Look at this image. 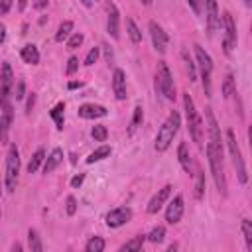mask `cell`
Here are the masks:
<instances>
[{
    "mask_svg": "<svg viewBox=\"0 0 252 252\" xmlns=\"http://www.w3.org/2000/svg\"><path fill=\"white\" fill-rule=\"evenodd\" d=\"M179 126H181V116H179L177 110H171L169 116L165 118V122L159 126L158 134H156V144H154L156 152H165L171 146L175 134L179 132Z\"/></svg>",
    "mask_w": 252,
    "mask_h": 252,
    "instance_id": "cell-1",
    "label": "cell"
},
{
    "mask_svg": "<svg viewBox=\"0 0 252 252\" xmlns=\"http://www.w3.org/2000/svg\"><path fill=\"white\" fill-rule=\"evenodd\" d=\"M207 159H209V167L215 179V185L219 189L220 195H226V177H224V165H222V148L215 146V144H207Z\"/></svg>",
    "mask_w": 252,
    "mask_h": 252,
    "instance_id": "cell-2",
    "label": "cell"
},
{
    "mask_svg": "<svg viewBox=\"0 0 252 252\" xmlns=\"http://www.w3.org/2000/svg\"><path fill=\"white\" fill-rule=\"evenodd\" d=\"M183 106H185V118H187L189 134H191L193 142H197L201 146L203 144V122H201V116H199L195 102H193L189 93H183Z\"/></svg>",
    "mask_w": 252,
    "mask_h": 252,
    "instance_id": "cell-3",
    "label": "cell"
},
{
    "mask_svg": "<svg viewBox=\"0 0 252 252\" xmlns=\"http://www.w3.org/2000/svg\"><path fill=\"white\" fill-rule=\"evenodd\" d=\"M226 146H228V154L232 158V165L236 169L238 181L244 185L248 181V171H246V163H244V158H242V152L238 148V142H236V136H234V130L232 128L226 130Z\"/></svg>",
    "mask_w": 252,
    "mask_h": 252,
    "instance_id": "cell-4",
    "label": "cell"
},
{
    "mask_svg": "<svg viewBox=\"0 0 252 252\" xmlns=\"http://www.w3.org/2000/svg\"><path fill=\"white\" fill-rule=\"evenodd\" d=\"M193 49H195V65L199 67V71H201V81H203V91H205V96H211V75H213V59H211V55L199 45V43H195L193 45Z\"/></svg>",
    "mask_w": 252,
    "mask_h": 252,
    "instance_id": "cell-5",
    "label": "cell"
},
{
    "mask_svg": "<svg viewBox=\"0 0 252 252\" xmlns=\"http://www.w3.org/2000/svg\"><path fill=\"white\" fill-rule=\"evenodd\" d=\"M156 91L159 94H163L165 100H175V85H173V77L171 71L167 67L165 61L158 63V71H156Z\"/></svg>",
    "mask_w": 252,
    "mask_h": 252,
    "instance_id": "cell-6",
    "label": "cell"
},
{
    "mask_svg": "<svg viewBox=\"0 0 252 252\" xmlns=\"http://www.w3.org/2000/svg\"><path fill=\"white\" fill-rule=\"evenodd\" d=\"M18 175H20V150L16 144H12L6 154V173H4V183L8 191L16 189Z\"/></svg>",
    "mask_w": 252,
    "mask_h": 252,
    "instance_id": "cell-7",
    "label": "cell"
},
{
    "mask_svg": "<svg viewBox=\"0 0 252 252\" xmlns=\"http://www.w3.org/2000/svg\"><path fill=\"white\" fill-rule=\"evenodd\" d=\"M12 91H14L12 67H10V63H2V69H0V108H6L12 104L10 102V98L14 96Z\"/></svg>",
    "mask_w": 252,
    "mask_h": 252,
    "instance_id": "cell-8",
    "label": "cell"
},
{
    "mask_svg": "<svg viewBox=\"0 0 252 252\" xmlns=\"http://www.w3.org/2000/svg\"><path fill=\"white\" fill-rule=\"evenodd\" d=\"M220 26L224 28V37H222V49L226 55H232V49L236 47V24L230 12H222L220 16Z\"/></svg>",
    "mask_w": 252,
    "mask_h": 252,
    "instance_id": "cell-9",
    "label": "cell"
},
{
    "mask_svg": "<svg viewBox=\"0 0 252 252\" xmlns=\"http://www.w3.org/2000/svg\"><path fill=\"white\" fill-rule=\"evenodd\" d=\"M130 219H132V209L130 207H116V209L106 213L104 222H106L108 228H118L126 222H130Z\"/></svg>",
    "mask_w": 252,
    "mask_h": 252,
    "instance_id": "cell-10",
    "label": "cell"
},
{
    "mask_svg": "<svg viewBox=\"0 0 252 252\" xmlns=\"http://www.w3.org/2000/svg\"><path fill=\"white\" fill-rule=\"evenodd\" d=\"M148 30H150V35H152V43H154V47H156V51H159V53H165V49H167V43H169V37H167V33L163 32V28L156 22V20H150V24H148Z\"/></svg>",
    "mask_w": 252,
    "mask_h": 252,
    "instance_id": "cell-11",
    "label": "cell"
},
{
    "mask_svg": "<svg viewBox=\"0 0 252 252\" xmlns=\"http://www.w3.org/2000/svg\"><path fill=\"white\" fill-rule=\"evenodd\" d=\"M183 211H185L183 195H175V197L169 201L167 209H165V220H167L169 224H177V222L181 220V217H183Z\"/></svg>",
    "mask_w": 252,
    "mask_h": 252,
    "instance_id": "cell-12",
    "label": "cell"
},
{
    "mask_svg": "<svg viewBox=\"0 0 252 252\" xmlns=\"http://www.w3.org/2000/svg\"><path fill=\"white\" fill-rule=\"evenodd\" d=\"M106 12H108L106 30H108V33L112 35V39H118V37H120V12H118V8H116L114 2H108V4H106Z\"/></svg>",
    "mask_w": 252,
    "mask_h": 252,
    "instance_id": "cell-13",
    "label": "cell"
},
{
    "mask_svg": "<svg viewBox=\"0 0 252 252\" xmlns=\"http://www.w3.org/2000/svg\"><path fill=\"white\" fill-rule=\"evenodd\" d=\"M77 114H79L81 118H85V120H94V118H102V116H106L108 110H106V106H102V104L85 102V104L79 106Z\"/></svg>",
    "mask_w": 252,
    "mask_h": 252,
    "instance_id": "cell-14",
    "label": "cell"
},
{
    "mask_svg": "<svg viewBox=\"0 0 252 252\" xmlns=\"http://www.w3.org/2000/svg\"><path fill=\"white\" fill-rule=\"evenodd\" d=\"M205 118H207V128H209V142L211 144H215V146H219V148H222V140H220V126L217 124V118H215V114H213V110H211V106H207L205 108Z\"/></svg>",
    "mask_w": 252,
    "mask_h": 252,
    "instance_id": "cell-15",
    "label": "cell"
},
{
    "mask_svg": "<svg viewBox=\"0 0 252 252\" xmlns=\"http://www.w3.org/2000/svg\"><path fill=\"white\" fill-rule=\"evenodd\" d=\"M205 8H207V30H209V33L213 35L219 28H220V14H219V4L215 2V0H209L207 4H205Z\"/></svg>",
    "mask_w": 252,
    "mask_h": 252,
    "instance_id": "cell-16",
    "label": "cell"
},
{
    "mask_svg": "<svg viewBox=\"0 0 252 252\" xmlns=\"http://www.w3.org/2000/svg\"><path fill=\"white\" fill-rule=\"evenodd\" d=\"M112 93L116 96V100H126V75L122 69H114L112 71Z\"/></svg>",
    "mask_w": 252,
    "mask_h": 252,
    "instance_id": "cell-17",
    "label": "cell"
},
{
    "mask_svg": "<svg viewBox=\"0 0 252 252\" xmlns=\"http://www.w3.org/2000/svg\"><path fill=\"white\" fill-rule=\"evenodd\" d=\"M169 195H171V185H163V187L150 199V203H148V213H150V215H156V213L163 207V203L169 199Z\"/></svg>",
    "mask_w": 252,
    "mask_h": 252,
    "instance_id": "cell-18",
    "label": "cell"
},
{
    "mask_svg": "<svg viewBox=\"0 0 252 252\" xmlns=\"http://www.w3.org/2000/svg\"><path fill=\"white\" fill-rule=\"evenodd\" d=\"M12 120H14V108L10 104L2 108V114H0V142L2 144H8V132H10Z\"/></svg>",
    "mask_w": 252,
    "mask_h": 252,
    "instance_id": "cell-19",
    "label": "cell"
},
{
    "mask_svg": "<svg viewBox=\"0 0 252 252\" xmlns=\"http://www.w3.org/2000/svg\"><path fill=\"white\" fill-rule=\"evenodd\" d=\"M177 161L181 165V169L185 173H191L193 171V161H191V156H189V148L185 142H179L177 146Z\"/></svg>",
    "mask_w": 252,
    "mask_h": 252,
    "instance_id": "cell-20",
    "label": "cell"
},
{
    "mask_svg": "<svg viewBox=\"0 0 252 252\" xmlns=\"http://www.w3.org/2000/svg\"><path fill=\"white\" fill-rule=\"evenodd\" d=\"M63 161V150L61 148H53L51 154L45 158V163H43V173H51L53 169H57Z\"/></svg>",
    "mask_w": 252,
    "mask_h": 252,
    "instance_id": "cell-21",
    "label": "cell"
},
{
    "mask_svg": "<svg viewBox=\"0 0 252 252\" xmlns=\"http://www.w3.org/2000/svg\"><path fill=\"white\" fill-rule=\"evenodd\" d=\"M20 57L28 65H37L39 63V51H37V47L33 43H26L22 47V51H20Z\"/></svg>",
    "mask_w": 252,
    "mask_h": 252,
    "instance_id": "cell-22",
    "label": "cell"
},
{
    "mask_svg": "<svg viewBox=\"0 0 252 252\" xmlns=\"http://www.w3.org/2000/svg\"><path fill=\"white\" fill-rule=\"evenodd\" d=\"M49 116L53 118L55 128H57V130H63V126H65V102H57V104L49 110Z\"/></svg>",
    "mask_w": 252,
    "mask_h": 252,
    "instance_id": "cell-23",
    "label": "cell"
},
{
    "mask_svg": "<svg viewBox=\"0 0 252 252\" xmlns=\"http://www.w3.org/2000/svg\"><path fill=\"white\" fill-rule=\"evenodd\" d=\"M144 240H146V234H138V236L130 238L126 244H122L116 252H140L144 246Z\"/></svg>",
    "mask_w": 252,
    "mask_h": 252,
    "instance_id": "cell-24",
    "label": "cell"
},
{
    "mask_svg": "<svg viewBox=\"0 0 252 252\" xmlns=\"http://www.w3.org/2000/svg\"><path fill=\"white\" fill-rule=\"evenodd\" d=\"M112 154V148L110 146H106V144H102L100 148H96L94 152H91L89 154V158H87V163H96V161H102L104 158H108Z\"/></svg>",
    "mask_w": 252,
    "mask_h": 252,
    "instance_id": "cell-25",
    "label": "cell"
},
{
    "mask_svg": "<svg viewBox=\"0 0 252 252\" xmlns=\"http://www.w3.org/2000/svg\"><path fill=\"white\" fill-rule=\"evenodd\" d=\"M28 244H30V252H43V244H41V236L35 228L28 230Z\"/></svg>",
    "mask_w": 252,
    "mask_h": 252,
    "instance_id": "cell-26",
    "label": "cell"
},
{
    "mask_svg": "<svg viewBox=\"0 0 252 252\" xmlns=\"http://www.w3.org/2000/svg\"><path fill=\"white\" fill-rule=\"evenodd\" d=\"M71 32H73V22L71 20H65L59 24L57 32H55V41H65L71 37Z\"/></svg>",
    "mask_w": 252,
    "mask_h": 252,
    "instance_id": "cell-27",
    "label": "cell"
},
{
    "mask_svg": "<svg viewBox=\"0 0 252 252\" xmlns=\"http://www.w3.org/2000/svg\"><path fill=\"white\" fill-rule=\"evenodd\" d=\"M43 161H45V150L39 148V150H35V154L32 156V159H30V163H28V173H35Z\"/></svg>",
    "mask_w": 252,
    "mask_h": 252,
    "instance_id": "cell-28",
    "label": "cell"
},
{
    "mask_svg": "<svg viewBox=\"0 0 252 252\" xmlns=\"http://www.w3.org/2000/svg\"><path fill=\"white\" fill-rule=\"evenodd\" d=\"M126 33H128V37H130L132 43H140V41H142V32H140V28L134 24L132 18H126Z\"/></svg>",
    "mask_w": 252,
    "mask_h": 252,
    "instance_id": "cell-29",
    "label": "cell"
},
{
    "mask_svg": "<svg viewBox=\"0 0 252 252\" xmlns=\"http://www.w3.org/2000/svg\"><path fill=\"white\" fill-rule=\"evenodd\" d=\"M104 238L102 236H91L87 240V246H85V252H104Z\"/></svg>",
    "mask_w": 252,
    "mask_h": 252,
    "instance_id": "cell-30",
    "label": "cell"
},
{
    "mask_svg": "<svg viewBox=\"0 0 252 252\" xmlns=\"http://www.w3.org/2000/svg\"><path fill=\"white\" fill-rule=\"evenodd\" d=\"M220 93H222L224 98H230V96L236 93V85H234V77H232V73H228V75L224 77L222 87H220Z\"/></svg>",
    "mask_w": 252,
    "mask_h": 252,
    "instance_id": "cell-31",
    "label": "cell"
},
{
    "mask_svg": "<svg viewBox=\"0 0 252 252\" xmlns=\"http://www.w3.org/2000/svg\"><path fill=\"white\" fill-rule=\"evenodd\" d=\"M146 238L150 240V242H154V244H159V242H163V238H165V226H154L152 228V232L150 234H146Z\"/></svg>",
    "mask_w": 252,
    "mask_h": 252,
    "instance_id": "cell-32",
    "label": "cell"
},
{
    "mask_svg": "<svg viewBox=\"0 0 252 252\" xmlns=\"http://www.w3.org/2000/svg\"><path fill=\"white\" fill-rule=\"evenodd\" d=\"M91 136H93L94 142H106V138H108V130H106V126L96 124V126H93Z\"/></svg>",
    "mask_w": 252,
    "mask_h": 252,
    "instance_id": "cell-33",
    "label": "cell"
},
{
    "mask_svg": "<svg viewBox=\"0 0 252 252\" xmlns=\"http://www.w3.org/2000/svg\"><path fill=\"white\" fill-rule=\"evenodd\" d=\"M203 195H205V173L199 169L197 171V181H195V199H203Z\"/></svg>",
    "mask_w": 252,
    "mask_h": 252,
    "instance_id": "cell-34",
    "label": "cell"
},
{
    "mask_svg": "<svg viewBox=\"0 0 252 252\" xmlns=\"http://www.w3.org/2000/svg\"><path fill=\"white\" fill-rule=\"evenodd\" d=\"M142 120H144V108H142L140 104H136V108H134V116H132V124H130V134H132L138 126H142Z\"/></svg>",
    "mask_w": 252,
    "mask_h": 252,
    "instance_id": "cell-35",
    "label": "cell"
},
{
    "mask_svg": "<svg viewBox=\"0 0 252 252\" xmlns=\"http://www.w3.org/2000/svg\"><path fill=\"white\" fill-rule=\"evenodd\" d=\"M242 234H244V242H246V248L252 250V224L248 219H242Z\"/></svg>",
    "mask_w": 252,
    "mask_h": 252,
    "instance_id": "cell-36",
    "label": "cell"
},
{
    "mask_svg": "<svg viewBox=\"0 0 252 252\" xmlns=\"http://www.w3.org/2000/svg\"><path fill=\"white\" fill-rule=\"evenodd\" d=\"M83 41H85V35H83L81 32L71 33V37L67 39V49H77V47H81Z\"/></svg>",
    "mask_w": 252,
    "mask_h": 252,
    "instance_id": "cell-37",
    "label": "cell"
},
{
    "mask_svg": "<svg viewBox=\"0 0 252 252\" xmlns=\"http://www.w3.org/2000/svg\"><path fill=\"white\" fill-rule=\"evenodd\" d=\"M98 53H100V47H93V49L87 53V57H85V65H87V67L94 65L96 59H98Z\"/></svg>",
    "mask_w": 252,
    "mask_h": 252,
    "instance_id": "cell-38",
    "label": "cell"
},
{
    "mask_svg": "<svg viewBox=\"0 0 252 252\" xmlns=\"http://www.w3.org/2000/svg\"><path fill=\"white\" fill-rule=\"evenodd\" d=\"M65 211H67L69 217H73V215L77 213V199H75L73 195H69V197L65 199Z\"/></svg>",
    "mask_w": 252,
    "mask_h": 252,
    "instance_id": "cell-39",
    "label": "cell"
},
{
    "mask_svg": "<svg viewBox=\"0 0 252 252\" xmlns=\"http://www.w3.org/2000/svg\"><path fill=\"white\" fill-rule=\"evenodd\" d=\"M183 57H185V65H187V73H189V81H195V63L191 61V57L187 55V51H183Z\"/></svg>",
    "mask_w": 252,
    "mask_h": 252,
    "instance_id": "cell-40",
    "label": "cell"
},
{
    "mask_svg": "<svg viewBox=\"0 0 252 252\" xmlns=\"http://www.w3.org/2000/svg\"><path fill=\"white\" fill-rule=\"evenodd\" d=\"M77 69H79V59H77L75 55H71L69 61H67V69H65V73H67V75H73V73H77Z\"/></svg>",
    "mask_w": 252,
    "mask_h": 252,
    "instance_id": "cell-41",
    "label": "cell"
},
{
    "mask_svg": "<svg viewBox=\"0 0 252 252\" xmlns=\"http://www.w3.org/2000/svg\"><path fill=\"white\" fill-rule=\"evenodd\" d=\"M24 91H26V81L24 79H18V87H16V100H22L24 98Z\"/></svg>",
    "mask_w": 252,
    "mask_h": 252,
    "instance_id": "cell-42",
    "label": "cell"
},
{
    "mask_svg": "<svg viewBox=\"0 0 252 252\" xmlns=\"http://www.w3.org/2000/svg\"><path fill=\"white\" fill-rule=\"evenodd\" d=\"M83 181H85V173H77V175L71 179V187H73V189H77V187H81V185H83Z\"/></svg>",
    "mask_w": 252,
    "mask_h": 252,
    "instance_id": "cell-43",
    "label": "cell"
},
{
    "mask_svg": "<svg viewBox=\"0 0 252 252\" xmlns=\"http://www.w3.org/2000/svg\"><path fill=\"white\" fill-rule=\"evenodd\" d=\"M33 104H35V94L32 93V94L28 96V102H26V114H32V110H33Z\"/></svg>",
    "mask_w": 252,
    "mask_h": 252,
    "instance_id": "cell-44",
    "label": "cell"
},
{
    "mask_svg": "<svg viewBox=\"0 0 252 252\" xmlns=\"http://www.w3.org/2000/svg\"><path fill=\"white\" fill-rule=\"evenodd\" d=\"M12 8V0H2L0 2V14H6Z\"/></svg>",
    "mask_w": 252,
    "mask_h": 252,
    "instance_id": "cell-45",
    "label": "cell"
},
{
    "mask_svg": "<svg viewBox=\"0 0 252 252\" xmlns=\"http://www.w3.org/2000/svg\"><path fill=\"white\" fill-rule=\"evenodd\" d=\"M83 87V81H69L67 83V89L69 91H75V89H81Z\"/></svg>",
    "mask_w": 252,
    "mask_h": 252,
    "instance_id": "cell-46",
    "label": "cell"
},
{
    "mask_svg": "<svg viewBox=\"0 0 252 252\" xmlns=\"http://www.w3.org/2000/svg\"><path fill=\"white\" fill-rule=\"evenodd\" d=\"M6 41V26L0 22V43H4Z\"/></svg>",
    "mask_w": 252,
    "mask_h": 252,
    "instance_id": "cell-47",
    "label": "cell"
},
{
    "mask_svg": "<svg viewBox=\"0 0 252 252\" xmlns=\"http://www.w3.org/2000/svg\"><path fill=\"white\" fill-rule=\"evenodd\" d=\"M104 57H106V61H108V65L112 63V51H110V47H106L104 45Z\"/></svg>",
    "mask_w": 252,
    "mask_h": 252,
    "instance_id": "cell-48",
    "label": "cell"
},
{
    "mask_svg": "<svg viewBox=\"0 0 252 252\" xmlns=\"http://www.w3.org/2000/svg\"><path fill=\"white\" fill-rule=\"evenodd\" d=\"M165 252H179V244H177V242H171Z\"/></svg>",
    "mask_w": 252,
    "mask_h": 252,
    "instance_id": "cell-49",
    "label": "cell"
},
{
    "mask_svg": "<svg viewBox=\"0 0 252 252\" xmlns=\"http://www.w3.org/2000/svg\"><path fill=\"white\" fill-rule=\"evenodd\" d=\"M10 252H24V248H22V244H20V242H16V244L12 246V250H10Z\"/></svg>",
    "mask_w": 252,
    "mask_h": 252,
    "instance_id": "cell-50",
    "label": "cell"
},
{
    "mask_svg": "<svg viewBox=\"0 0 252 252\" xmlns=\"http://www.w3.org/2000/svg\"><path fill=\"white\" fill-rule=\"evenodd\" d=\"M47 6V0H41V2H35L33 8H45Z\"/></svg>",
    "mask_w": 252,
    "mask_h": 252,
    "instance_id": "cell-51",
    "label": "cell"
},
{
    "mask_svg": "<svg viewBox=\"0 0 252 252\" xmlns=\"http://www.w3.org/2000/svg\"><path fill=\"white\" fill-rule=\"evenodd\" d=\"M0 217H2V213H0Z\"/></svg>",
    "mask_w": 252,
    "mask_h": 252,
    "instance_id": "cell-52",
    "label": "cell"
},
{
    "mask_svg": "<svg viewBox=\"0 0 252 252\" xmlns=\"http://www.w3.org/2000/svg\"><path fill=\"white\" fill-rule=\"evenodd\" d=\"M140 252H142V250H140Z\"/></svg>",
    "mask_w": 252,
    "mask_h": 252,
    "instance_id": "cell-53",
    "label": "cell"
}]
</instances>
